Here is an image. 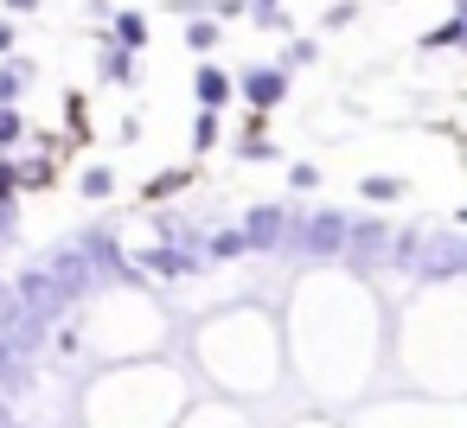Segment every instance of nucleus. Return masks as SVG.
Wrapping results in <instances>:
<instances>
[{
    "mask_svg": "<svg viewBox=\"0 0 467 428\" xmlns=\"http://www.w3.org/2000/svg\"><path fill=\"white\" fill-rule=\"evenodd\" d=\"M26 84H33V65H26V58H7V65H0V103H7V109L26 97Z\"/></svg>",
    "mask_w": 467,
    "mask_h": 428,
    "instance_id": "1a4fd4ad",
    "label": "nucleus"
},
{
    "mask_svg": "<svg viewBox=\"0 0 467 428\" xmlns=\"http://www.w3.org/2000/svg\"><path fill=\"white\" fill-rule=\"evenodd\" d=\"M429 46H467V7H461V14H454L441 33H429Z\"/></svg>",
    "mask_w": 467,
    "mask_h": 428,
    "instance_id": "f3484780",
    "label": "nucleus"
},
{
    "mask_svg": "<svg viewBox=\"0 0 467 428\" xmlns=\"http://www.w3.org/2000/svg\"><path fill=\"white\" fill-rule=\"evenodd\" d=\"M205 256H218V262H231V256H244V230H237V224H218V230L205 237Z\"/></svg>",
    "mask_w": 467,
    "mask_h": 428,
    "instance_id": "9d476101",
    "label": "nucleus"
},
{
    "mask_svg": "<svg viewBox=\"0 0 467 428\" xmlns=\"http://www.w3.org/2000/svg\"><path fill=\"white\" fill-rule=\"evenodd\" d=\"M14 192H20V167L0 160V205H14Z\"/></svg>",
    "mask_w": 467,
    "mask_h": 428,
    "instance_id": "aec40b11",
    "label": "nucleus"
},
{
    "mask_svg": "<svg viewBox=\"0 0 467 428\" xmlns=\"http://www.w3.org/2000/svg\"><path fill=\"white\" fill-rule=\"evenodd\" d=\"M26 135V122H20V109H7V103H0V148H14Z\"/></svg>",
    "mask_w": 467,
    "mask_h": 428,
    "instance_id": "6ab92c4d",
    "label": "nucleus"
},
{
    "mask_svg": "<svg viewBox=\"0 0 467 428\" xmlns=\"http://www.w3.org/2000/svg\"><path fill=\"white\" fill-rule=\"evenodd\" d=\"M237 230H244V250L275 256V250L295 243V211H288V205H250V218H244Z\"/></svg>",
    "mask_w": 467,
    "mask_h": 428,
    "instance_id": "7ed1b4c3",
    "label": "nucleus"
},
{
    "mask_svg": "<svg viewBox=\"0 0 467 428\" xmlns=\"http://www.w3.org/2000/svg\"><path fill=\"white\" fill-rule=\"evenodd\" d=\"M192 148H218V109H199V128H192Z\"/></svg>",
    "mask_w": 467,
    "mask_h": 428,
    "instance_id": "a211bd4d",
    "label": "nucleus"
},
{
    "mask_svg": "<svg viewBox=\"0 0 467 428\" xmlns=\"http://www.w3.org/2000/svg\"><path fill=\"white\" fill-rule=\"evenodd\" d=\"M384 256H390V224L365 218V224H352V230H346V262H352V275L384 269Z\"/></svg>",
    "mask_w": 467,
    "mask_h": 428,
    "instance_id": "39448f33",
    "label": "nucleus"
},
{
    "mask_svg": "<svg viewBox=\"0 0 467 428\" xmlns=\"http://www.w3.org/2000/svg\"><path fill=\"white\" fill-rule=\"evenodd\" d=\"M346 230H352V218L333 211V205H320V211L295 218V243H288V250H301V256H314V262H339V256H346Z\"/></svg>",
    "mask_w": 467,
    "mask_h": 428,
    "instance_id": "f257e3e1",
    "label": "nucleus"
},
{
    "mask_svg": "<svg viewBox=\"0 0 467 428\" xmlns=\"http://www.w3.org/2000/svg\"><path fill=\"white\" fill-rule=\"evenodd\" d=\"M78 192H84V199H109V192H116V173H109V167H84Z\"/></svg>",
    "mask_w": 467,
    "mask_h": 428,
    "instance_id": "4468645a",
    "label": "nucleus"
},
{
    "mask_svg": "<svg viewBox=\"0 0 467 428\" xmlns=\"http://www.w3.org/2000/svg\"><path fill=\"white\" fill-rule=\"evenodd\" d=\"M14 224H20V218H14V205H0V243H14Z\"/></svg>",
    "mask_w": 467,
    "mask_h": 428,
    "instance_id": "4be33fe9",
    "label": "nucleus"
},
{
    "mask_svg": "<svg viewBox=\"0 0 467 428\" xmlns=\"http://www.w3.org/2000/svg\"><path fill=\"white\" fill-rule=\"evenodd\" d=\"M7 46H14V26H7V20H0V52H7Z\"/></svg>",
    "mask_w": 467,
    "mask_h": 428,
    "instance_id": "b1692460",
    "label": "nucleus"
},
{
    "mask_svg": "<svg viewBox=\"0 0 467 428\" xmlns=\"http://www.w3.org/2000/svg\"><path fill=\"white\" fill-rule=\"evenodd\" d=\"M186 46H192V52H212V46H218V20H192V26H186Z\"/></svg>",
    "mask_w": 467,
    "mask_h": 428,
    "instance_id": "2eb2a0df",
    "label": "nucleus"
},
{
    "mask_svg": "<svg viewBox=\"0 0 467 428\" xmlns=\"http://www.w3.org/2000/svg\"><path fill=\"white\" fill-rule=\"evenodd\" d=\"M410 275L416 281H461L467 275V230H422Z\"/></svg>",
    "mask_w": 467,
    "mask_h": 428,
    "instance_id": "f03ea898",
    "label": "nucleus"
},
{
    "mask_svg": "<svg viewBox=\"0 0 467 428\" xmlns=\"http://www.w3.org/2000/svg\"><path fill=\"white\" fill-rule=\"evenodd\" d=\"M141 275H154V281H186V275H199V256H186V250H173V243H154V250H141V256H129Z\"/></svg>",
    "mask_w": 467,
    "mask_h": 428,
    "instance_id": "423d86ee",
    "label": "nucleus"
},
{
    "mask_svg": "<svg viewBox=\"0 0 467 428\" xmlns=\"http://www.w3.org/2000/svg\"><path fill=\"white\" fill-rule=\"evenodd\" d=\"M141 39H148V20L141 14H116V46L122 52H141Z\"/></svg>",
    "mask_w": 467,
    "mask_h": 428,
    "instance_id": "f8f14e48",
    "label": "nucleus"
},
{
    "mask_svg": "<svg viewBox=\"0 0 467 428\" xmlns=\"http://www.w3.org/2000/svg\"><path fill=\"white\" fill-rule=\"evenodd\" d=\"M103 77H109V84H135V52H122V46L103 52Z\"/></svg>",
    "mask_w": 467,
    "mask_h": 428,
    "instance_id": "ddd939ff",
    "label": "nucleus"
},
{
    "mask_svg": "<svg viewBox=\"0 0 467 428\" xmlns=\"http://www.w3.org/2000/svg\"><path fill=\"white\" fill-rule=\"evenodd\" d=\"M192 90H199V103H205V109H224V103H231V90H237V84H231V77H224V71H218V65H205V71H199V84H192Z\"/></svg>",
    "mask_w": 467,
    "mask_h": 428,
    "instance_id": "6e6552de",
    "label": "nucleus"
},
{
    "mask_svg": "<svg viewBox=\"0 0 467 428\" xmlns=\"http://www.w3.org/2000/svg\"><path fill=\"white\" fill-rule=\"evenodd\" d=\"M275 7H282V0H256V14H263V26H275Z\"/></svg>",
    "mask_w": 467,
    "mask_h": 428,
    "instance_id": "5701e85b",
    "label": "nucleus"
},
{
    "mask_svg": "<svg viewBox=\"0 0 467 428\" xmlns=\"http://www.w3.org/2000/svg\"><path fill=\"white\" fill-rule=\"evenodd\" d=\"M180 186H186V173H161L148 192H154V199H167V192H180Z\"/></svg>",
    "mask_w": 467,
    "mask_h": 428,
    "instance_id": "412c9836",
    "label": "nucleus"
},
{
    "mask_svg": "<svg viewBox=\"0 0 467 428\" xmlns=\"http://www.w3.org/2000/svg\"><path fill=\"white\" fill-rule=\"evenodd\" d=\"M244 97H250V109H256V116H269V109L288 97V71H275V65L244 71Z\"/></svg>",
    "mask_w": 467,
    "mask_h": 428,
    "instance_id": "0eeeda50",
    "label": "nucleus"
},
{
    "mask_svg": "<svg viewBox=\"0 0 467 428\" xmlns=\"http://www.w3.org/2000/svg\"><path fill=\"white\" fill-rule=\"evenodd\" d=\"M416 243H422V230H397V237H390V256H384V262H390L397 275H410V269H416Z\"/></svg>",
    "mask_w": 467,
    "mask_h": 428,
    "instance_id": "9b49d317",
    "label": "nucleus"
},
{
    "mask_svg": "<svg viewBox=\"0 0 467 428\" xmlns=\"http://www.w3.org/2000/svg\"><path fill=\"white\" fill-rule=\"evenodd\" d=\"M46 275L58 281V294H65V307H71V301H84V294H90V288L103 281V275H97V262L84 256V243H58V250L46 256Z\"/></svg>",
    "mask_w": 467,
    "mask_h": 428,
    "instance_id": "20e7f679",
    "label": "nucleus"
},
{
    "mask_svg": "<svg viewBox=\"0 0 467 428\" xmlns=\"http://www.w3.org/2000/svg\"><path fill=\"white\" fill-rule=\"evenodd\" d=\"M365 199H371V205H390V199H403V179H378V173H371V179H365Z\"/></svg>",
    "mask_w": 467,
    "mask_h": 428,
    "instance_id": "dca6fc26",
    "label": "nucleus"
}]
</instances>
